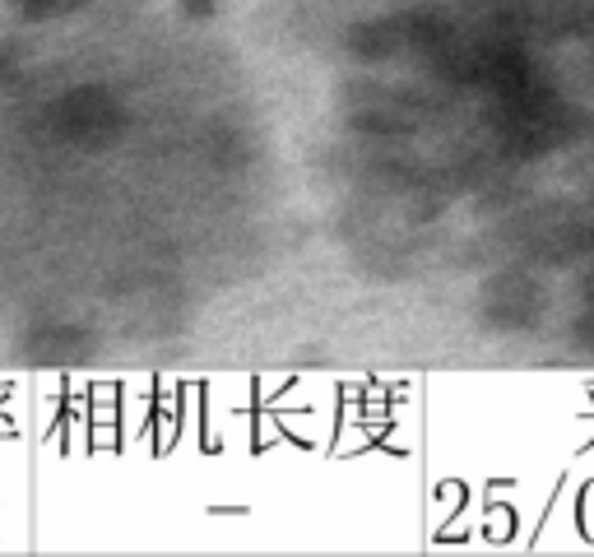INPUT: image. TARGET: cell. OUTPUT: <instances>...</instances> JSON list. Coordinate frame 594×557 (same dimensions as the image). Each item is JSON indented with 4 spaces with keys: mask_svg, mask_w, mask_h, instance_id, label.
Instances as JSON below:
<instances>
[{
    "mask_svg": "<svg viewBox=\"0 0 594 557\" xmlns=\"http://www.w3.org/2000/svg\"><path fill=\"white\" fill-rule=\"evenodd\" d=\"M182 10H186V14H195V19H205V14L219 10V0H182Z\"/></svg>",
    "mask_w": 594,
    "mask_h": 557,
    "instance_id": "1",
    "label": "cell"
}]
</instances>
